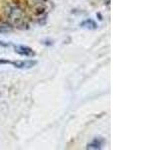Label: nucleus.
<instances>
[{
    "label": "nucleus",
    "instance_id": "obj_1",
    "mask_svg": "<svg viewBox=\"0 0 161 150\" xmlns=\"http://www.w3.org/2000/svg\"><path fill=\"white\" fill-rule=\"evenodd\" d=\"M37 62L35 60H23V61H8V64H12L15 68L18 69H29L32 68Z\"/></svg>",
    "mask_w": 161,
    "mask_h": 150
},
{
    "label": "nucleus",
    "instance_id": "obj_2",
    "mask_svg": "<svg viewBox=\"0 0 161 150\" xmlns=\"http://www.w3.org/2000/svg\"><path fill=\"white\" fill-rule=\"evenodd\" d=\"M9 17L14 23L19 24L20 21H22V20H23V18H22L23 14H22V11L19 8L13 7V8H11L9 10Z\"/></svg>",
    "mask_w": 161,
    "mask_h": 150
},
{
    "label": "nucleus",
    "instance_id": "obj_3",
    "mask_svg": "<svg viewBox=\"0 0 161 150\" xmlns=\"http://www.w3.org/2000/svg\"><path fill=\"white\" fill-rule=\"evenodd\" d=\"M15 49V52L20 54V55H23V56H26V57H30V56H34V51L29 48L28 46H24V45H16L14 46Z\"/></svg>",
    "mask_w": 161,
    "mask_h": 150
},
{
    "label": "nucleus",
    "instance_id": "obj_4",
    "mask_svg": "<svg viewBox=\"0 0 161 150\" xmlns=\"http://www.w3.org/2000/svg\"><path fill=\"white\" fill-rule=\"evenodd\" d=\"M105 143V139L103 137H95L93 141L88 144L87 149H101Z\"/></svg>",
    "mask_w": 161,
    "mask_h": 150
},
{
    "label": "nucleus",
    "instance_id": "obj_5",
    "mask_svg": "<svg viewBox=\"0 0 161 150\" xmlns=\"http://www.w3.org/2000/svg\"><path fill=\"white\" fill-rule=\"evenodd\" d=\"M80 26L84 28H87V29H96L98 27V25L96 24V22L93 21L92 19H87L86 21H84L82 24H80Z\"/></svg>",
    "mask_w": 161,
    "mask_h": 150
},
{
    "label": "nucleus",
    "instance_id": "obj_6",
    "mask_svg": "<svg viewBox=\"0 0 161 150\" xmlns=\"http://www.w3.org/2000/svg\"><path fill=\"white\" fill-rule=\"evenodd\" d=\"M12 30V26L7 22L0 21V33H7Z\"/></svg>",
    "mask_w": 161,
    "mask_h": 150
},
{
    "label": "nucleus",
    "instance_id": "obj_7",
    "mask_svg": "<svg viewBox=\"0 0 161 150\" xmlns=\"http://www.w3.org/2000/svg\"><path fill=\"white\" fill-rule=\"evenodd\" d=\"M106 2H107V4L109 5L110 4V0H106Z\"/></svg>",
    "mask_w": 161,
    "mask_h": 150
}]
</instances>
